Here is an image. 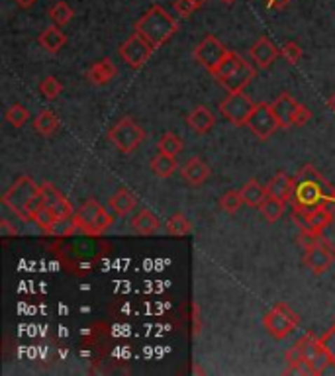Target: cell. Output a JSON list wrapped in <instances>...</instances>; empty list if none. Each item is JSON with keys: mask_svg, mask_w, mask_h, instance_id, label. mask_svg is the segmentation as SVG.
Returning <instances> with one entry per match:
<instances>
[{"mask_svg": "<svg viewBox=\"0 0 335 376\" xmlns=\"http://www.w3.org/2000/svg\"><path fill=\"white\" fill-rule=\"evenodd\" d=\"M167 234L172 235V237H184V235H189L192 231V224L189 217L184 216V214H175L167 220Z\"/></svg>", "mask_w": 335, "mask_h": 376, "instance_id": "4316f807", "label": "cell"}, {"mask_svg": "<svg viewBox=\"0 0 335 376\" xmlns=\"http://www.w3.org/2000/svg\"><path fill=\"white\" fill-rule=\"evenodd\" d=\"M334 194V188L320 175L312 165H306L298 173L296 184H294V206L296 208H317L329 206V200Z\"/></svg>", "mask_w": 335, "mask_h": 376, "instance_id": "6da1fadb", "label": "cell"}, {"mask_svg": "<svg viewBox=\"0 0 335 376\" xmlns=\"http://www.w3.org/2000/svg\"><path fill=\"white\" fill-rule=\"evenodd\" d=\"M241 61H243V57L238 55V53H233V51H228V55H226V59L221 61L220 67L216 69V73H214V76H216V81L220 83V81H224L226 76H230L238 67L241 65Z\"/></svg>", "mask_w": 335, "mask_h": 376, "instance_id": "f1b7e54d", "label": "cell"}, {"mask_svg": "<svg viewBox=\"0 0 335 376\" xmlns=\"http://www.w3.org/2000/svg\"><path fill=\"white\" fill-rule=\"evenodd\" d=\"M39 46L43 47L48 53H57L61 47L67 43V36L63 34V29H61V26H49V28H46L41 34H39Z\"/></svg>", "mask_w": 335, "mask_h": 376, "instance_id": "44dd1931", "label": "cell"}, {"mask_svg": "<svg viewBox=\"0 0 335 376\" xmlns=\"http://www.w3.org/2000/svg\"><path fill=\"white\" fill-rule=\"evenodd\" d=\"M51 210L55 212V216H57V217H73V216H75L73 204H71V202H69V200L65 196L59 198L57 202H55V204L51 206Z\"/></svg>", "mask_w": 335, "mask_h": 376, "instance_id": "74e56055", "label": "cell"}, {"mask_svg": "<svg viewBox=\"0 0 335 376\" xmlns=\"http://www.w3.org/2000/svg\"><path fill=\"white\" fill-rule=\"evenodd\" d=\"M300 361H304V355H302V345L300 343H294L292 347L288 349L287 353V365L288 367H292V365H296Z\"/></svg>", "mask_w": 335, "mask_h": 376, "instance_id": "ab89813d", "label": "cell"}, {"mask_svg": "<svg viewBox=\"0 0 335 376\" xmlns=\"http://www.w3.org/2000/svg\"><path fill=\"white\" fill-rule=\"evenodd\" d=\"M331 261H334V253H331V249L326 245V241L306 247L304 264H306L308 269L314 274L326 273L327 269H329V264H331Z\"/></svg>", "mask_w": 335, "mask_h": 376, "instance_id": "7c38bea8", "label": "cell"}, {"mask_svg": "<svg viewBox=\"0 0 335 376\" xmlns=\"http://www.w3.org/2000/svg\"><path fill=\"white\" fill-rule=\"evenodd\" d=\"M298 323H300V318L296 311L290 310V306L282 302L275 304L263 318V325L267 329V333L275 339L288 337L296 329Z\"/></svg>", "mask_w": 335, "mask_h": 376, "instance_id": "277c9868", "label": "cell"}, {"mask_svg": "<svg viewBox=\"0 0 335 376\" xmlns=\"http://www.w3.org/2000/svg\"><path fill=\"white\" fill-rule=\"evenodd\" d=\"M221 2H224V4H233L235 0H221Z\"/></svg>", "mask_w": 335, "mask_h": 376, "instance_id": "7dc6e473", "label": "cell"}, {"mask_svg": "<svg viewBox=\"0 0 335 376\" xmlns=\"http://www.w3.org/2000/svg\"><path fill=\"white\" fill-rule=\"evenodd\" d=\"M329 206L335 208V190H334V194H331V200H329Z\"/></svg>", "mask_w": 335, "mask_h": 376, "instance_id": "bcb514c9", "label": "cell"}, {"mask_svg": "<svg viewBox=\"0 0 335 376\" xmlns=\"http://www.w3.org/2000/svg\"><path fill=\"white\" fill-rule=\"evenodd\" d=\"M39 194V187L29 177H20L12 187L2 194V206L10 208L18 217L26 222V208L32 198Z\"/></svg>", "mask_w": 335, "mask_h": 376, "instance_id": "8992f818", "label": "cell"}, {"mask_svg": "<svg viewBox=\"0 0 335 376\" xmlns=\"http://www.w3.org/2000/svg\"><path fill=\"white\" fill-rule=\"evenodd\" d=\"M137 206V200L135 196L128 190V188H120V190H116V194L110 198V208L114 210V214L118 216H128V214H132Z\"/></svg>", "mask_w": 335, "mask_h": 376, "instance_id": "603a6c76", "label": "cell"}, {"mask_svg": "<svg viewBox=\"0 0 335 376\" xmlns=\"http://www.w3.org/2000/svg\"><path fill=\"white\" fill-rule=\"evenodd\" d=\"M327 106H329V108H331V110L335 112V93L331 94V96H329V100H327Z\"/></svg>", "mask_w": 335, "mask_h": 376, "instance_id": "f6af8a7d", "label": "cell"}, {"mask_svg": "<svg viewBox=\"0 0 335 376\" xmlns=\"http://www.w3.org/2000/svg\"><path fill=\"white\" fill-rule=\"evenodd\" d=\"M34 130L43 137H51L59 130V118L51 110H41L34 120Z\"/></svg>", "mask_w": 335, "mask_h": 376, "instance_id": "cb8c5ba5", "label": "cell"}, {"mask_svg": "<svg viewBox=\"0 0 335 376\" xmlns=\"http://www.w3.org/2000/svg\"><path fill=\"white\" fill-rule=\"evenodd\" d=\"M253 108H255V102L243 90L230 93L220 104L221 116L233 126H245L247 120H249L251 112H253Z\"/></svg>", "mask_w": 335, "mask_h": 376, "instance_id": "52a82bcc", "label": "cell"}, {"mask_svg": "<svg viewBox=\"0 0 335 376\" xmlns=\"http://www.w3.org/2000/svg\"><path fill=\"white\" fill-rule=\"evenodd\" d=\"M285 208H287V202H282V200H277V198H265V202L259 206L261 210V216L267 220L268 224H275L278 222L282 214H285Z\"/></svg>", "mask_w": 335, "mask_h": 376, "instance_id": "484cf974", "label": "cell"}, {"mask_svg": "<svg viewBox=\"0 0 335 376\" xmlns=\"http://www.w3.org/2000/svg\"><path fill=\"white\" fill-rule=\"evenodd\" d=\"M241 198H243V202L247 204V206L259 208L263 202H265V198L268 196L267 194V187H263L257 179H251L247 180L243 187L240 188Z\"/></svg>", "mask_w": 335, "mask_h": 376, "instance_id": "7402d4cb", "label": "cell"}, {"mask_svg": "<svg viewBox=\"0 0 335 376\" xmlns=\"http://www.w3.org/2000/svg\"><path fill=\"white\" fill-rule=\"evenodd\" d=\"M245 126L257 135L259 140H268L280 128L277 116L273 112V106L267 102L255 104V108H253V112H251L249 120H247Z\"/></svg>", "mask_w": 335, "mask_h": 376, "instance_id": "30bf717a", "label": "cell"}, {"mask_svg": "<svg viewBox=\"0 0 335 376\" xmlns=\"http://www.w3.org/2000/svg\"><path fill=\"white\" fill-rule=\"evenodd\" d=\"M73 16H75V12L65 0H59L49 8V18L53 20L55 26H67L69 22L73 20Z\"/></svg>", "mask_w": 335, "mask_h": 376, "instance_id": "83f0119b", "label": "cell"}, {"mask_svg": "<svg viewBox=\"0 0 335 376\" xmlns=\"http://www.w3.org/2000/svg\"><path fill=\"white\" fill-rule=\"evenodd\" d=\"M200 329H202L200 310H198V304H194V306H192V333H194V337L200 335Z\"/></svg>", "mask_w": 335, "mask_h": 376, "instance_id": "b9f144b4", "label": "cell"}, {"mask_svg": "<svg viewBox=\"0 0 335 376\" xmlns=\"http://www.w3.org/2000/svg\"><path fill=\"white\" fill-rule=\"evenodd\" d=\"M257 76V71L243 59L241 65L231 73L230 76H226L224 81H220V85L228 90V93H238V90H243L245 86L249 85L251 81Z\"/></svg>", "mask_w": 335, "mask_h": 376, "instance_id": "4fadbf2b", "label": "cell"}, {"mask_svg": "<svg viewBox=\"0 0 335 376\" xmlns=\"http://www.w3.org/2000/svg\"><path fill=\"white\" fill-rule=\"evenodd\" d=\"M151 170H153L155 177H159V179H169L172 173L177 170V159L172 155H167V153L159 151L151 159Z\"/></svg>", "mask_w": 335, "mask_h": 376, "instance_id": "d4e9b609", "label": "cell"}, {"mask_svg": "<svg viewBox=\"0 0 335 376\" xmlns=\"http://www.w3.org/2000/svg\"><path fill=\"white\" fill-rule=\"evenodd\" d=\"M322 343H324V347L329 351V355H331V358L335 361V323L331 325V329L327 331L326 335H322Z\"/></svg>", "mask_w": 335, "mask_h": 376, "instance_id": "60d3db41", "label": "cell"}, {"mask_svg": "<svg viewBox=\"0 0 335 376\" xmlns=\"http://www.w3.org/2000/svg\"><path fill=\"white\" fill-rule=\"evenodd\" d=\"M63 90V86L59 83L55 76H46L41 83H39V94L48 100H55L59 94Z\"/></svg>", "mask_w": 335, "mask_h": 376, "instance_id": "836d02e7", "label": "cell"}, {"mask_svg": "<svg viewBox=\"0 0 335 376\" xmlns=\"http://www.w3.org/2000/svg\"><path fill=\"white\" fill-rule=\"evenodd\" d=\"M159 151L161 153H167V155H172V157H177L179 153L182 151V140L177 135V133L167 132L159 141Z\"/></svg>", "mask_w": 335, "mask_h": 376, "instance_id": "1f68e13d", "label": "cell"}, {"mask_svg": "<svg viewBox=\"0 0 335 376\" xmlns=\"http://www.w3.org/2000/svg\"><path fill=\"white\" fill-rule=\"evenodd\" d=\"M294 222L302 226V229L308 231H314V234H324V229L331 226L334 222V214L327 206H317V208H296L294 206Z\"/></svg>", "mask_w": 335, "mask_h": 376, "instance_id": "ba28073f", "label": "cell"}, {"mask_svg": "<svg viewBox=\"0 0 335 376\" xmlns=\"http://www.w3.org/2000/svg\"><path fill=\"white\" fill-rule=\"evenodd\" d=\"M132 231L137 235H153L159 226H161V222H159V217L155 216L151 210H139L134 217H132Z\"/></svg>", "mask_w": 335, "mask_h": 376, "instance_id": "ffe728a7", "label": "cell"}, {"mask_svg": "<svg viewBox=\"0 0 335 376\" xmlns=\"http://www.w3.org/2000/svg\"><path fill=\"white\" fill-rule=\"evenodd\" d=\"M177 29H179L177 20L172 18L161 4H153L142 18L135 22V32L144 39H147L155 49L165 46L177 34Z\"/></svg>", "mask_w": 335, "mask_h": 376, "instance_id": "7a4b0ae2", "label": "cell"}, {"mask_svg": "<svg viewBox=\"0 0 335 376\" xmlns=\"http://www.w3.org/2000/svg\"><path fill=\"white\" fill-rule=\"evenodd\" d=\"M280 53H282V57L287 59L290 65H296L298 61L302 59V47L298 46L296 41H287L282 46V49H280Z\"/></svg>", "mask_w": 335, "mask_h": 376, "instance_id": "8d00e7d4", "label": "cell"}, {"mask_svg": "<svg viewBox=\"0 0 335 376\" xmlns=\"http://www.w3.org/2000/svg\"><path fill=\"white\" fill-rule=\"evenodd\" d=\"M278 47L271 41L268 38H259L255 43H253V47L249 49V55L251 59L255 61V65L261 67V69H268V67L275 63V59L278 57Z\"/></svg>", "mask_w": 335, "mask_h": 376, "instance_id": "5bb4252c", "label": "cell"}, {"mask_svg": "<svg viewBox=\"0 0 335 376\" xmlns=\"http://www.w3.org/2000/svg\"><path fill=\"white\" fill-rule=\"evenodd\" d=\"M55 222H57V216H55V212L49 206L41 208L38 214H36V217H34V224H36L39 229H43L46 234H49V229L53 227Z\"/></svg>", "mask_w": 335, "mask_h": 376, "instance_id": "e575fe53", "label": "cell"}, {"mask_svg": "<svg viewBox=\"0 0 335 376\" xmlns=\"http://www.w3.org/2000/svg\"><path fill=\"white\" fill-rule=\"evenodd\" d=\"M310 118H312V112L308 110L306 106L298 104L296 112L292 116V128H302V126H306V123L310 122Z\"/></svg>", "mask_w": 335, "mask_h": 376, "instance_id": "f35d334b", "label": "cell"}, {"mask_svg": "<svg viewBox=\"0 0 335 376\" xmlns=\"http://www.w3.org/2000/svg\"><path fill=\"white\" fill-rule=\"evenodd\" d=\"M181 175L191 187H200V184H204L206 180L210 179V167L200 157H192V159H189L182 165Z\"/></svg>", "mask_w": 335, "mask_h": 376, "instance_id": "2e32d148", "label": "cell"}, {"mask_svg": "<svg viewBox=\"0 0 335 376\" xmlns=\"http://www.w3.org/2000/svg\"><path fill=\"white\" fill-rule=\"evenodd\" d=\"M108 140L114 143L118 149L122 153H132L135 151L145 140L144 128L135 122L134 118L125 116L120 122H116L110 132H108Z\"/></svg>", "mask_w": 335, "mask_h": 376, "instance_id": "5b68a950", "label": "cell"}, {"mask_svg": "<svg viewBox=\"0 0 335 376\" xmlns=\"http://www.w3.org/2000/svg\"><path fill=\"white\" fill-rule=\"evenodd\" d=\"M294 184L296 179H292L287 173H277L267 184V194L282 202H290L294 198Z\"/></svg>", "mask_w": 335, "mask_h": 376, "instance_id": "9a60e30c", "label": "cell"}, {"mask_svg": "<svg viewBox=\"0 0 335 376\" xmlns=\"http://www.w3.org/2000/svg\"><path fill=\"white\" fill-rule=\"evenodd\" d=\"M228 51H230V49H226L220 39H216L214 36H206L198 46L194 47V59H196L210 75H214L216 69L220 67L221 61L228 55Z\"/></svg>", "mask_w": 335, "mask_h": 376, "instance_id": "9c48e42d", "label": "cell"}, {"mask_svg": "<svg viewBox=\"0 0 335 376\" xmlns=\"http://www.w3.org/2000/svg\"><path fill=\"white\" fill-rule=\"evenodd\" d=\"M271 106H273V112L277 116L280 128H285V130L292 128V116H294V112H296L298 108L296 100H294L288 93H282L278 94L277 100L271 104Z\"/></svg>", "mask_w": 335, "mask_h": 376, "instance_id": "e0dca14e", "label": "cell"}, {"mask_svg": "<svg viewBox=\"0 0 335 376\" xmlns=\"http://www.w3.org/2000/svg\"><path fill=\"white\" fill-rule=\"evenodd\" d=\"M155 47L144 39L137 32L132 34L130 38L125 39L124 43L120 46V57L125 61V65L134 67V69H139L142 65H145L149 61V57L153 55Z\"/></svg>", "mask_w": 335, "mask_h": 376, "instance_id": "8fae6325", "label": "cell"}, {"mask_svg": "<svg viewBox=\"0 0 335 376\" xmlns=\"http://www.w3.org/2000/svg\"><path fill=\"white\" fill-rule=\"evenodd\" d=\"M118 75V69L112 63V59H100V61H96L95 65H90L88 69V73H86V79H88V83L90 85L96 86H102L108 85L114 76Z\"/></svg>", "mask_w": 335, "mask_h": 376, "instance_id": "ac0fdd59", "label": "cell"}, {"mask_svg": "<svg viewBox=\"0 0 335 376\" xmlns=\"http://www.w3.org/2000/svg\"><path fill=\"white\" fill-rule=\"evenodd\" d=\"M243 198H241L240 190H228L224 196L220 198V208L228 214H235L241 206H243Z\"/></svg>", "mask_w": 335, "mask_h": 376, "instance_id": "d6a6232c", "label": "cell"}, {"mask_svg": "<svg viewBox=\"0 0 335 376\" xmlns=\"http://www.w3.org/2000/svg\"><path fill=\"white\" fill-rule=\"evenodd\" d=\"M14 2L18 4L20 8H29V6H32V4H34L36 0H14Z\"/></svg>", "mask_w": 335, "mask_h": 376, "instance_id": "ee69618b", "label": "cell"}, {"mask_svg": "<svg viewBox=\"0 0 335 376\" xmlns=\"http://www.w3.org/2000/svg\"><path fill=\"white\" fill-rule=\"evenodd\" d=\"M186 123H189V128H191L192 132L200 133L202 135V133H208L212 128H214L216 118H214V114H212L206 106H196V108L186 116Z\"/></svg>", "mask_w": 335, "mask_h": 376, "instance_id": "d6986e66", "label": "cell"}, {"mask_svg": "<svg viewBox=\"0 0 335 376\" xmlns=\"http://www.w3.org/2000/svg\"><path fill=\"white\" fill-rule=\"evenodd\" d=\"M4 118H6V122L12 126V128H22L24 123L28 122L29 114L26 110V106H22V104H12L6 114H4Z\"/></svg>", "mask_w": 335, "mask_h": 376, "instance_id": "f546056e", "label": "cell"}, {"mask_svg": "<svg viewBox=\"0 0 335 376\" xmlns=\"http://www.w3.org/2000/svg\"><path fill=\"white\" fill-rule=\"evenodd\" d=\"M288 0H267V6L268 8H280V6H285Z\"/></svg>", "mask_w": 335, "mask_h": 376, "instance_id": "7bdbcfd3", "label": "cell"}, {"mask_svg": "<svg viewBox=\"0 0 335 376\" xmlns=\"http://www.w3.org/2000/svg\"><path fill=\"white\" fill-rule=\"evenodd\" d=\"M75 222H77L78 231L86 235H100L114 224V216L90 198L78 206L75 212Z\"/></svg>", "mask_w": 335, "mask_h": 376, "instance_id": "3957f363", "label": "cell"}, {"mask_svg": "<svg viewBox=\"0 0 335 376\" xmlns=\"http://www.w3.org/2000/svg\"><path fill=\"white\" fill-rule=\"evenodd\" d=\"M206 2L208 0H175V10H177L179 16L186 18V16L194 14L198 8H202Z\"/></svg>", "mask_w": 335, "mask_h": 376, "instance_id": "d590c367", "label": "cell"}, {"mask_svg": "<svg viewBox=\"0 0 335 376\" xmlns=\"http://www.w3.org/2000/svg\"><path fill=\"white\" fill-rule=\"evenodd\" d=\"M77 222H75V216L73 217H57V222L53 224V227L49 229V235L53 237H69L71 234L77 231Z\"/></svg>", "mask_w": 335, "mask_h": 376, "instance_id": "4dcf8cb0", "label": "cell"}]
</instances>
